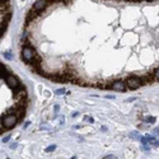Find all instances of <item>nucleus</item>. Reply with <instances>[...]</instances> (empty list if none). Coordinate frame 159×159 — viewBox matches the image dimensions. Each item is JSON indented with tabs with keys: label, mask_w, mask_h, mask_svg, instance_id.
<instances>
[{
	"label": "nucleus",
	"mask_w": 159,
	"mask_h": 159,
	"mask_svg": "<svg viewBox=\"0 0 159 159\" xmlns=\"http://www.w3.org/2000/svg\"><path fill=\"white\" fill-rule=\"evenodd\" d=\"M39 14L36 12V10H33V9H31L28 13H27V17H25V24H28V23H31V22H33L35 19L38 17Z\"/></svg>",
	"instance_id": "7"
},
{
	"label": "nucleus",
	"mask_w": 159,
	"mask_h": 159,
	"mask_svg": "<svg viewBox=\"0 0 159 159\" xmlns=\"http://www.w3.org/2000/svg\"><path fill=\"white\" fill-rule=\"evenodd\" d=\"M12 18V13L10 12H6V13H3V21L2 23H8Z\"/></svg>",
	"instance_id": "11"
},
{
	"label": "nucleus",
	"mask_w": 159,
	"mask_h": 159,
	"mask_svg": "<svg viewBox=\"0 0 159 159\" xmlns=\"http://www.w3.org/2000/svg\"><path fill=\"white\" fill-rule=\"evenodd\" d=\"M126 85L129 89H139L140 87H143V82L140 76H129L126 80Z\"/></svg>",
	"instance_id": "3"
},
{
	"label": "nucleus",
	"mask_w": 159,
	"mask_h": 159,
	"mask_svg": "<svg viewBox=\"0 0 159 159\" xmlns=\"http://www.w3.org/2000/svg\"><path fill=\"white\" fill-rule=\"evenodd\" d=\"M141 78V82H143V85H147V84H150V83H153L154 82V79H155V75L154 74H145Z\"/></svg>",
	"instance_id": "8"
},
{
	"label": "nucleus",
	"mask_w": 159,
	"mask_h": 159,
	"mask_svg": "<svg viewBox=\"0 0 159 159\" xmlns=\"http://www.w3.org/2000/svg\"><path fill=\"white\" fill-rule=\"evenodd\" d=\"M10 140V136H5L4 139H3V143H8Z\"/></svg>",
	"instance_id": "18"
},
{
	"label": "nucleus",
	"mask_w": 159,
	"mask_h": 159,
	"mask_svg": "<svg viewBox=\"0 0 159 159\" xmlns=\"http://www.w3.org/2000/svg\"><path fill=\"white\" fill-rule=\"evenodd\" d=\"M36 54L37 52L33 47H31L29 45H24V47L22 49V52H21V56H22V60H24L27 64H29L33 60V57H35Z\"/></svg>",
	"instance_id": "2"
},
{
	"label": "nucleus",
	"mask_w": 159,
	"mask_h": 159,
	"mask_svg": "<svg viewBox=\"0 0 159 159\" xmlns=\"http://www.w3.org/2000/svg\"><path fill=\"white\" fill-rule=\"evenodd\" d=\"M56 93H57V94H64V93H65V89H64V88H63V89H57Z\"/></svg>",
	"instance_id": "17"
},
{
	"label": "nucleus",
	"mask_w": 159,
	"mask_h": 159,
	"mask_svg": "<svg viewBox=\"0 0 159 159\" xmlns=\"http://www.w3.org/2000/svg\"><path fill=\"white\" fill-rule=\"evenodd\" d=\"M126 2H134V3H139V2H141V0H126Z\"/></svg>",
	"instance_id": "21"
},
{
	"label": "nucleus",
	"mask_w": 159,
	"mask_h": 159,
	"mask_svg": "<svg viewBox=\"0 0 159 159\" xmlns=\"http://www.w3.org/2000/svg\"><path fill=\"white\" fill-rule=\"evenodd\" d=\"M145 2H154V0H145Z\"/></svg>",
	"instance_id": "24"
},
{
	"label": "nucleus",
	"mask_w": 159,
	"mask_h": 159,
	"mask_svg": "<svg viewBox=\"0 0 159 159\" xmlns=\"http://www.w3.org/2000/svg\"><path fill=\"white\" fill-rule=\"evenodd\" d=\"M145 121L149 122V123H153V122H155V118H154V117H148Z\"/></svg>",
	"instance_id": "14"
},
{
	"label": "nucleus",
	"mask_w": 159,
	"mask_h": 159,
	"mask_svg": "<svg viewBox=\"0 0 159 159\" xmlns=\"http://www.w3.org/2000/svg\"><path fill=\"white\" fill-rule=\"evenodd\" d=\"M10 148H12V149H15V148H17V143H13V144L10 145Z\"/></svg>",
	"instance_id": "20"
},
{
	"label": "nucleus",
	"mask_w": 159,
	"mask_h": 159,
	"mask_svg": "<svg viewBox=\"0 0 159 159\" xmlns=\"http://www.w3.org/2000/svg\"><path fill=\"white\" fill-rule=\"evenodd\" d=\"M154 132L155 134H159V129H154Z\"/></svg>",
	"instance_id": "22"
},
{
	"label": "nucleus",
	"mask_w": 159,
	"mask_h": 159,
	"mask_svg": "<svg viewBox=\"0 0 159 159\" xmlns=\"http://www.w3.org/2000/svg\"><path fill=\"white\" fill-rule=\"evenodd\" d=\"M19 121V118L15 116V115H5L4 117H2V130H0V132H5V131H8L10 129H13L17 125V122Z\"/></svg>",
	"instance_id": "1"
},
{
	"label": "nucleus",
	"mask_w": 159,
	"mask_h": 159,
	"mask_svg": "<svg viewBox=\"0 0 159 159\" xmlns=\"http://www.w3.org/2000/svg\"><path fill=\"white\" fill-rule=\"evenodd\" d=\"M154 75H155V79H157V80H159V68L154 71Z\"/></svg>",
	"instance_id": "15"
},
{
	"label": "nucleus",
	"mask_w": 159,
	"mask_h": 159,
	"mask_svg": "<svg viewBox=\"0 0 159 159\" xmlns=\"http://www.w3.org/2000/svg\"><path fill=\"white\" fill-rule=\"evenodd\" d=\"M47 2L51 5V4H54V3H61V0H47Z\"/></svg>",
	"instance_id": "16"
},
{
	"label": "nucleus",
	"mask_w": 159,
	"mask_h": 159,
	"mask_svg": "<svg viewBox=\"0 0 159 159\" xmlns=\"http://www.w3.org/2000/svg\"><path fill=\"white\" fill-rule=\"evenodd\" d=\"M56 149V145H50L49 148H46V151H47V153H51V151H54Z\"/></svg>",
	"instance_id": "12"
},
{
	"label": "nucleus",
	"mask_w": 159,
	"mask_h": 159,
	"mask_svg": "<svg viewBox=\"0 0 159 159\" xmlns=\"http://www.w3.org/2000/svg\"><path fill=\"white\" fill-rule=\"evenodd\" d=\"M49 5H50V4H49V2H47V0H37V2H36L35 4H33L32 9H33V10H36V12L38 13V14L41 15L42 13L45 12V9L47 8Z\"/></svg>",
	"instance_id": "4"
},
{
	"label": "nucleus",
	"mask_w": 159,
	"mask_h": 159,
	"mask_svg": "<svg viewBox=\"0 0 159 159\" xmlns=\"http://www.w3.org/2000/svg\"><path fill=\"white\" fill-rule=\"evenodd\" d=\"M10 74L8 73V70H6V66L4 64L0 65V76H2V79H6Z\"/></svg>",
	"instance_id": "9"
},
{
	"label": "nucleus",
	"mask_w": 159,
	"mask_h": 159,
	"mask_svg": "<svg viewBox=\"0 0 159 159\" xmlns=\"http://www.w3.org/2000/svg\"><path fill=\"white\" fill-rule=\"evenodd\" d=\"M23 92H24V87H23V85H21V84H19L18 87L13 88V94H14L15 97H18L19 94H22Z\"/></svg>",
	"instance_id": "10"
},
{
	"label": "nucleus",
	"mask_w": 159,
	"mask_h": 159,
	"mask_svg": "<svg viewBox=\"0 0 159 159\" xmlns=\"http://www.w3.org/2000/svg\"><path fill=\"white\" fill-rule=\"evenodd\" d=\"M112 89L116 90V92H125L127 89V85H125V83L121 82V80H116V82L112 83Z\"/></svg>",
	"instance_id": "6"
},
{
	"label": "nucleus",
	"mask_w": 159,
	"mask_h": 159,
	"mask_svg": "<svg viewBox=\"0 0 159 159\" xmlns=\"http://www.w3.org/2000/svg\"><path fill=\"white\" fill-rule=\"evenodd\" d=\"M154 145H155V147H158V145H159V141H154Z\"/></svg>",
	"instance_id": "23"
},
{
	"label": "nucleus",
	"mask_w": 159,
	"mask_h": 159,
	"mask_svg": "<svg viewBox=\"0 0 159 159\" xmlns=\"http://www.w3.org/2000/svg\"><path fill=\"white\" fill-rule=\"evenodd\" d=\"M4 56H5V59H6V60H12V59H13L12 54H9V52H5V54H4Z\"/></svg>",
	"instance_id": "13"
},
{
	"label": "nucleus",
	"mask_w": 159,
	"mask_h": 159,
	"mask_svg": "<svg viewBox=\"0 0 159 159\" xmlns=\"http://www.w3.org/2000/svg\"><path fill=\"white\" fill-rule=\"evenodd\" d=\"M84 118H85V121H88V122H93L94 121L92 117H84Z\"/></svg>",
	"instance_id": "19"
},
{
	"label": "nucleus",
	"mask_w": 159,
	"mask_h": 159,
	"mask_svg": "<svg viewBox=\"0 0 159 159\" xmlns=\"http://www.w3.org/2000/svg\"><path fill=\"white\" fill-rule=\"evenodd\" d=\"M5 83H6V85H8L9 88H15V87H18L19 85V80H18V78L15 76V75H9L8 78L5 79Z\"/></svg>",
	"instance_id": "5"
}]
</instances>
